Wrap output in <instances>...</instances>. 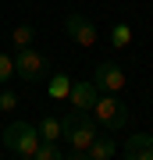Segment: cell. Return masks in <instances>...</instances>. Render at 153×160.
<instances>
[{
  "mask_svg": "<svg viewBox=\"0 0 153 160\" xmlns=\"http://www.w3.org/2000/svg\"><path fill=\"white\" fill-rule=\"evenodd\" d=\"M36 160H64V146L43 142V139H39V146H36Z\"/></svg>",
  "mask_w": 153,
  "mask_h": 160,
  "instance_id": "4fadbf2b",
  "label": "cell"
},
{
  "mask_svg": "<svg viewBox=\"0 0 153 160\" xmlns=\"http://www.w3.org/2000/svg\"><path fill=\"white\" fill-rule=\"evenodd\" d=\"M118 153L125 160H153V135L150 132H132V135H125V142L118 146Z\"/></svg>",
  "mask_w": 153,
  "mask_h": 160,
  "instance_id": "8992f818",
  "label": "cell"
},
{
  "mask_svg": "<svg viewBox=\"0 0 153 160\" xmlns=\"http://www.w3.org/2000/svg\"><path fill=\"white\" fill-rule=\"evenodd\" d=\"M11 75H14V57L0 53V86H4V82H11Z\"/></svg>",
  "mask_w": 153,
  "mask_h": 160,
  "instance_id": "9a60e30c",
  "label": "cell"
},
{
  "mask_svg": "<svg viewBox=\"0 0 153 160\" xmlns=\"http://www.w3.org/2000/svg\"><path fill=\"white\" fill-rule=\"evenodd\" d=\"M50 100H64L68 96V89H71V82H68V75H50Z\"/></svg>",
  "mask_w": 153,
  "mask_h": 160,
  "instance_id": "5bb4252c",
  "label": "cell"
},
{
  "mask_svg": "<svg viewBox=\"0 0 153 160\" xmlns=\"http://www.w3.org/2000/svg\"><path fill=\"white\" fill-rule=\"evenodd\" d=\"M14 107H18V96L11 89H4V92H0V110H14Z\"/></svg>",
  "mask_w": 153,
  "mask_h": 160,
  "instance_id": "2e32d148",
  "label": "cell"
},
{
  "mask_svg": "<svg viewBox=\"0 0 153 160\" xmlns=\"http://www.w3.org/2000/svg\"><path fill=\"white\" fill-rule=\"evenodd\" d=\"M36 146H39V128L28 121H11L4 128V149L18 160H36Z\"/></svg>",
  "mask_w": 153,
  "mask_h": 160,
  "instance_id": "7a4b0ae2",
  "label": "cell"
},
{
  "mask_svg": "<svg viewBox=\"0 0 153 160\" xmlns=\"http://www.w3.org/2000/svg\"><path fill=\"white\" fill-rule=\"evenodd\" d=\"M32 39H36V29L28 22H18L14 29H11V43H14V50L18 46H32Z\"/></svg>",
  "mask_w": 153,
  "mask_h": 160,
  "instance_id": "7c38bea8",
  "label": "cell"
},
{
  "mask_svg": "<svg viewBox=\"0 0 153 160\" xmlns=\"http://www.w3.org/2000/svg\"><path fill=\"white\" fill-rule=\"evenodd\" d=\"M14 75L22 82H43V78H50V61L43 57L36 46H18V53H14Z\"/></svg>",
  "mask_w": 153,
  "mask_h": 160,
  "instance_id": "277c9868",
  "label": "cell"
},
{
  "mask_svg": "<svg viewBox=\"0 0 153 160\" xmlns=\"http://www.w3.org/2000/svg\"><path fill=\"white\" fill-rule=\"evenodd\" d=\"M39 139H43V142H61V118L46 114L39 121Z\"/></svg>",
  "mask_w": 153,
  "mask_h": 160,
  "instance_id": "30bf717a",
  "label": "cell"
},
{
  "mask_svg": "<svg viewBox=\"0 0 153 160\" xmlns=\"http://www.w3.org/2000/svg\"><path fill=\"white\" fill-rule=\"evenodd\" d=\"M93 82H96L100 92H121L125 89V71H121L114 61H100L96 71H93Z\"/></svg>",
  "mask_w": 153,
  "mask_h": 160,
  "instance_id": "52a82bcc",
  "label": "cell"
},
{
  "mask_svg": "<svg viewBox=\"0 0 153 160\" xmlns=\"http://www.w3.org/2000/svg\"><path fill=\"white\" fill-rule=\"evenodd\" d=\"M89 114L96 118V125H103L107 132H121V128H125L128 121H132L128 107H125V100H121L118 92H100Z\"/></svg>",
  "mask_w": 153,
  "mask_h": 160,
  "instance_id": "3957f363",
  "label": "cell"
},
{
  "mask_svg": "<svg viewBox=\"0 0 153 160\" xmlns=\"http://www.w3.org/2000/svg\"><path fill=\"white\" fill-rule=\"evenodd\" d=\"M128 43H132V25H128V22H114V29H110V46H114V50H125Z\"/></svg>",
  "mask_w": 153,
  "mask_h": 160,
  "instance_id": "8fae6325",
  "label": "cell"
},
{
  "mask_svg": "<svg viewBox=\"0 0 153 160\" xmlns=\"http://www.w3.org/2000/svg\"><path fill=\"white\" fill-rule=\"evenodd\" d=\"M96 96H100V89H96V82H89V78L71 82V89H68V100H71L75 110H93Z\"/></svg>",
  "mask_w": 153,
  "mask_h": 160,
  "instance_id": "ba28073f",
  "label": "cell"
},
{
  "mask_svg": "<svg viewBox=\"0 0 153 160\" xmlns=\"http://www.w3.org/2000/svg\"><path fill=\"white\" fill-rule=\"evenodd\" d=\"M64 32H68V39L79 43L82 50H93V46H96V39H100L96 25H93L85 14H68V18H64Z\"/></svg>",
  "mask_w": 153,
  "mask_h": 160,
  "instance_id": "5b68a950",
  "label": "cell"
},
{
  "mask_svg": "<svg viewBox=\"0 0 153 160\" xmlns=\"http://www.w3.org/2000/svg\"><path fill=\"white\" fill-rule=\"evenodd\" d=\"M110 157H118V139L114 135H96L85 149V160H110Z\"/></svg>",
  "mask_w": 153,
  "mask_h": 160,
  "instance_id": "9c48e42d",
  "label": "cell"
},
{
  "mask_svg": "<svg viewBox=\"0 0 153 160\" xmlns=\"http://www.w3.org/2000/svg\"><path fill=\"white\" fill-rule=\"evenodd\" d=\"M61 139L64 146V160H85V149L96 139V118L89 110H71L68 118H61Z\"/></svg>",
  "mask_w": 153,
  "mask_h": 160,
  "instance_id": "6da1fadb",
  "label": "cell"
}]
</instances>
